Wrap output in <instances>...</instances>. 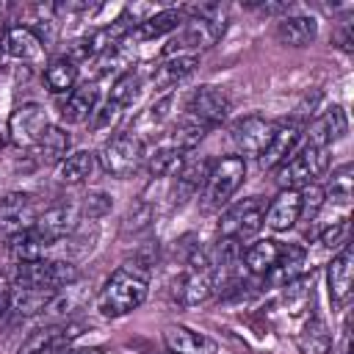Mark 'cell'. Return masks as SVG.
Masks as SVG:
<instances>
[{"label": "cell", "instance_id": "42", "mask_svg": "<svg viewBox=\"0 0 354 354\" xmlns=\"http://www.w3.org/2000/svg\"><path fill=\"white\" fill-rule=\"evenodd\" d=\"M346 235H348V221L340 218V221H332L329 227L321 230V243L324 246H346Z\"/></svg>", "mask_w": 354, "mask_h": 354}, {"label": "cell", "instance_id": "32", "mask_svg": "<svg viewBox=\"0 0 354 354\" xmlns=\"http://www.w3.org/2000/svg\"><path fill=\"white\" fill-rule=\"evenodd\" d=\"M279 246H282V243L274 241V238H260V241L249 243V246L243 249V254H241L246 271L254 274V277H266V274L271 271V266L277 263Z\"/></svg>", "mask_w": 354, "mask_h": 354}, {"label": "cell", "instance_id": "40", "mask_svg": "<svg viewBox=\"0 0 354 354\" xmlns=\"http://www.w3.org/2000/svg\"><path fill=\"white\" fill-rule=\"evenodd\" d=\"M324 194H329L337 205H348V202H351V166H340V169L332 174L329 188H326Z\"/></svg>", "mask_w": 354, "mask_h": 354}, {"label": "cell", "instance_id": "30", "mask_svg": "<svg viewBox=\"0 0 354 354\" xmlns=\"http://www.w3.org/2000/svg\"><path fill=\"white\" fill-rule=\"evenodd\" d=\"M69 147H72V136L64 127L50 124L44 130V136L39 138V144L33 147V152H36V160L39 163H55L58 166L69 155Z\"/></svg>", "mask_w": 354, "mask_h": 354}, {"label": "cell", "instance_id": "28", "mask_svg": "<svg viewBox=\"0 0 354 354\" xmlns=\"http://www.w3.org/2000/svg\"><path fill=\"white\" fill-rule=\"evenodd\" d=\"M53 243L44 241L33 227L30 230H22L17 235H8V254L14 263H33V260H41L47 257V249Z\"/></svg>", "mask_w": 354, "mask_h": 354}, {"label": "cell", "instance_id": "23", "mask_svg": "<svg viewBox=\"0 0 354 354\" xmlns=\"http://www.w3.org/2000/svg\"><path fill=\"white\" fill-rule=\"evenodd\" d=\"M97 111V86L94 83H83L77 88H72L61 105V122L66 124H83L94 116Z\"/></svg>", "mask_w": 354, "mask_h": 354}, {"label": "cell", "instance_id": "26", "mask_svg": "<svg viewBox=\"0 0 354 354\" xmlns=\"http://www.w3.org/2000/svg\"><path fill=\"white\" fill-rule=\"evenodd\" d=\"M94 163H97V155L91 149H75L55 166V177L64 185H80L91 177Z\"/></svg>", "mask_w": 354, "mask_h": 354}, {"label": "cell", "instance_id": "14", "mask_svg": "<svg viewBox=\"0 0 354 354\" xmlns=\"http://www.w3.org/2000/svg\"><path fill=\"white\" fill-rule=\"evenodd\" d=\"M80 324H72V321H61V324H50V326H44V329H39V332H33L25 343H22V348H19V354H61L64 348H69V343L80 335Z\"/></svg>", "mask_w": 354, "mask_h": 354}, {"label": "cell", "instance_id": "47", "mask_svg": "<svg viewBox=\"0 0 354 354\" xmlns=\"http://www.w3.org/2000/svg\"><path fill=\"white\" fill-rule=\"evenodd\" d=\"M6 144H8V130H6V124L0 122V149H3Z\"/></svg>", "mask_w": 354, "mask_h": 354}, {"label": "cell", "instance_id": "36", "mask_svg": "<svg viewBox=\"0 0 354 354\" xmlns=\"http://www.w3.org/2000/svg\"><path fill=\"white\" fill-rule=\"evenodd\" d=\"M141 86H144L141 72H138V69H124V72L113 80L108 100L116 102L119 108H130V105H136V100L141 97Z\"/></svg>", "mask_w": 354, "mask_h": 354}, {"label": "cell", "instance_id": "25", "mask_svg": "<svg viewBox=\"0 0 354 354\" xmlns=\"http://www.w3.org/2000/svg\"><path fill=\"white\" fill-rule=\"evenodd\" d=\"M318 36V22L313 17L296 14V17H282L277 22V39L288 47H307Z\"/></svg>", "mask_w": 354, "mask_h": 354}, {"label": "cell", "instance_id": "27", "mask_svg": "<svg viewBox=\"0 0 354 354\" xmlns=\"http://www.w3.org/2000/svg\"><path fill=\"white\" fill-rule=\"evenodd\" d=\"M58 290H50V288H19V285H11V293H8V310L14 315H36V313H44V307L50 304V299L55 296Z\"/></svg>", "mask_w": 354, "mask_h": 354}, {"label": "cell", "instance_id": "13", "mask_svg": "<svg viewBox=\"0 0 354 354\" xmlns=\"http://www.w3.org/2000/svg\"><path fill=\"white\" fill-rule=\"evenodd\" d=\"M39 205L30 194H19V191H11L0 199V230L6 235H17L22 230H30L39 218Z\"/></svg>", "mask_w": 354, "mask_h": 354}, {"label": "cell", "instance_id": "37", "mask_svg": "<svg viewBox=\"0 0 354 354\" xmlns=\"http://www.w3.org/2000/svg\"><path fill=\"white\" fill-rule=\"evenodd\" d=\"M80 304H83V288H80L77 279H75V282L64 285V288L50 299V304L44 307V313H50V315L55 318V324H61V321H66Z\"/></svg>", "mask_w": 354, "mask_h": 354}, {"label": "cell", "instance_id": "3", "mask_svg": "<svg viewBox=\"0 0 354 354\" xmlns=\"http://www.w3.org/2000/svg\"><path fill=\"white\" fill-rule=\"evenodd\" d=\"M329 163H332V155H329V149L326 147H301V149H296L279 169H274L277 171V185L279 188H304V185H313L326 169H329Z\"/></svg>", "mask_w": 354, "mask_h": 354}, {"label": "cell", "instance_id": "19", "mask_svg": "<svg viewBox=\"0 0 354 354\" xmlns=\"http://www.w3.org/2000/svg\"><path fill=\"white\" fill-rule=\"evenodd\" d=\"M163 346L169 348V354H216L213 337L183 324H169L163 329Z\"/></svg>", "mask_w": 354, "mask_h": 354}, {"label": "cell", "instance_id": "39", "mask_svg": "<svg viewBox=\"0 0 354 354\" xmlns=\"http://www.w3.org/2000/svg\"><path fill=\"white\" fill-rule=\"evenodd\" d=\"M324 202H326V194H324V188H321L318 183L299 188V218L315 221V216L321 213Z\"/></svg>", "mask_w": 354, "mask_h": 354}, {"label": "cell", "instance_id": "8", "mask_svg": "<svg viewBox=\"0 0 354 354\" xmlns=\"http://www.w3.org/2000/svg\"><path fill=\"white\" fill-rule=\"evenodd\" d=\"M210 293H213V266L207 263V257L202 252H194L185 263V271L174 279L171 296H174V301L194 307V304L205 301Z\"/></svg>", "mask_w": 354, "mask_h": 354}, {"label": "cell", "instance_id": "7", "mask_svg": "<svg viewBox=\"0 0 354 354\" xmlns=\"http://www.w3.org/2000/svg\"><path fill=\"white\" fill-rule=\"evenodd\" d=\"M77 279V268L72 263L64 260H33V263H17V274L11 285L19 288H50V290H61L64 285Z\"/></svg>", "mask_w": 354, "mask_h": 354}, {"label": "cell", "instance_id": "22", "mask_svg": "<svg viewBox=\"0 0 354 354\" xmlns=\"http://www.w3.org/2000/svg\"><path fill=\"white\" fill-rule=\"evenodd\" d=\"M185 14L183 8H160L155 11L152 17H147L144 22H138L127 39H136V41H152V39H160L166 33H174L180 25H183Z\"/></svg>", "mask_w": 354, "mask_h": 354}, {"label": "cell", "instance_id": "35", "mask_svg": "<svg viewBox=\"0 0 354 354\" xmlns=\"http://www.w3.org/2000/svg\"><path fill=\"white\" fill-rule=\"evenodd\" d=\"M207 133H210V130H207L205 124L194 122L191 116H183V119L171 127V133L166 136V141H163V144L174 147L180 155H185V152H191L194 147H199V141H202Z\"/></svg>", "mask_w": 354, "mask_h": 354}, {"label": "cell", "instance_id": "21", "mask_svg": "<svg viewBox=\"0 0 354 354\" xmlns=\"http://www.w3.org/2000/svg\"><path fill=\"white\" fill-rule=\"evenodd\" d=\"M299 221V191L296 188H279V194L268 202L263 224L271 232H288Z\"/></svg>", "mask_w": 354, "mask_h": 354}, {"label": "cell", "instance_id": "6", "mask_svg": "<svg viewBox=\"0 0 354 354\" xmlns=\"http://www.w3.org/2000/svg\"><path fill=\"white\" fill-rule=\"evenodd\" d=\"M266 207H268V199H263V196H246V199L230 205L218 218V235L224 241H235V243L243 238H252L263 227Z\"/></svg>", "mask_w": 354, "mask_h": 354}, {"label": "cell", "instance_id": "34", "mask_svg": "<svg viewBox=\"0 0 354 354\" xmlns=\"http://www.w3.org/2000/svg\"><path fill=\"white\" fill-rule=\"evenodd\" d=\"M313 304V274H301L299 279L282 285V307L288 315H301Z\"/></svg>", "mask_w": 354, "mask_h": 354}, {"label": "cell", "instance_id": "5", "mask_svg": "<svg viewBox=\"0 0 354 354\" xmlns=\"http://www.w3.org/2000/svg\"><path fill=\"white\" fill-rule=\"evenodd\" d=\"M97 158H100V166H102L105 174L124 180V177H130L141 166V160H144V141L136 133H116V136H111L102 144Z\"/></svg>", "mask_w": 354, "mask_h": 354}, {"label": "cell", "instance_id": "24", "mask_svg": "<svg viewBox=\"0 0 354 354\" xmlns=\"http://www.w3.org/2000/svg\"><path fill=\"white\" fill-rule=\"evenodd\" d=\"M199 66V55H169L152 69L155 88H171Z\"/></svg>", "mask_w": 354, "mask_h": 354}, {"label": "cell", "instance_id": "18", "mask_svg": "<svg viewBox=\"0 0 354 354\" xmlns=\"http://www.w3.org/2000/svg\"><path fill=\"white\" fill-rule=\"evenodd\" d=\"M75 224H77V207L75 205H53V207H44L39 213L33 230L55 246L58 241H64L75 230Z\"/></svg>", "mask_w": 354, "mask_h": 354}, {"label": "cell", "instance_id": "46", "mask_svg": "<svg viewBox=\"0 0 354 354\" xmlns=\"http://www.w3.org/2000/svg\"><path fill=\"white\" fill-rule=\"evenodd\" d=\"M61 354H102V348H97V346H86V348H64Z\"/></svg>", "mask_w": 354, "mask_h": 354}, {"label": "cell", "instance_id": "20", "mask_svg": "<svg viewBox=\"0 0 354 354\" xmlns=\"http://www.w3.org/2000/svg\"><path fill=\"white\" fill-rule=\"evenodd\" d=\"M304 266H307V249L301 243H282L279 254H277V263L266 274V282L274 285V288H282V285L299 279L304 274Z\"/></svg>", "mask_w": 354, "mask_h": 354}, {"label": "cell", "instance_id": "44", "mask_svg": "<svg viewBox=\"0 0 354 354\" xmlns=\"http://www.w3.org/2000/svg\"><path fill=\"white\" fill-rule=\"evenodd\" d=\"M169 108H171V97L166 94V97H160L158 102L149 105V111L141 116V122H152V124H158V122H163V119L169 116Z\"/></svg>", "mask_w": 354, "mask_h": 354}, {"label": "cell", "instance_id": "9", "mask_svg": "<svg viewBox=\"0 0 354 354\" xmlns=\"http://www.w3.org/2000/svg\"><path fill=\"white\" fill-rule=\"evenodd\" d=\"M50 127V119H47V111L39 105V102H22L11 111L8 122H6V130H8V141L14 147H25V149H33L39 144V138L44 136V130Z\"/></svg>", "mask_w": 354, "mask_h": 354}, {"label": "cell", "instance_id": "15", "mask_svg": "<svg viewBox=\"0 0 354 354\" xmlns=\"http://www.w3.org/2000/svg\"><path fill=\"white\" fill-rule=\"evenodd\" d=\"M3 50L22 64H41L44 61V41L39 39V33L30 25H11L3 33Z\"/></svg>", "mask_w": 354, "mask_h": 354}, {"label": "cell", "instance_id": "1", "mask_svg": "<svg viewBox=\"0 0 354 354\" xmlns=\"http://www.w3.org/2000/svg\"><path fill=\"white\" fill-rule=\"evenodd\" d=\"M147 290H149L147 266L124 263L100 288V293H97V310L105 318H122V315L133 313L147 299Z\"/></svg>", "mask_w": 354, "mask_h": 354}, {"label": "cell", "instance_id": "33", "mask_svg": "<svg viewBox=\"0 0 354 354\" xmlns=\"http://www.w3.org/2000/svg\"><path fill=\"white\" fill-rule=\"evenodd\" d=\"M75 83H77V66L66 55L53 58L44 66V86H47V91H53V94H69L75 88Z\"/></svg>", "mask_w": 354, "mask_h": 354}, {"label": "cell", "instance_id": "43", "mask_svg": "<svg viewBox=\"0 0 354 354\" xmlns=\"http://www.w3.org/2000/svg\"><path fill=\"white\" fill-rule=\"evenodd\" d=\"M108 210H111V196L102 194V191L88 194L86 202H83V213H86L88 218H100V216H105Z\"/></svg>", "mask_w": 354, "mask_h": 354}, {"label": "cell", "instance_id": "12", "mask_svg": "<svg viewBox=\"0 0 354 354\" xmlns=\"http://www.w3.org/2000/svg\"><path fill=\"white\" fill-rule=\"evenodd\" d=\"M301 138H304V124H301L299 119H288V122L274 124V133H271L266 149H263L260 158H257V160H260V169H266V171L279 169V166L299 149Z\"/></svg>", "mask_w": 354, "mask_h": 354}, {"label": "cell", "instance_id": "11", "mask_svg": "<svg viewBox=\"0 0 354 354\" xmlns=\"http://www.w3.org/2000/svg\"><path fill=\"white\" fill-rule=\"evenodd\" d=\"M274 133V124L268 119H263L260 113H249V116H241L232 122L230 127V138H232V147L238 152V158H260V152L266 149L268 138Z\"/></svg>", "mask_w": 354, "mask_h": 354}, {"label": "cell", "instance_id": "41", "mask_svg": "<svg viewBox=\"0 0 354 354\" xmlns=\"http://www.w3.org/2000/svg\"><path fill=\"white\" fill-rule=\"evenodd\" d=\"M122 111L124 108H119L116 102H105L102 108H97L94 111V116H91V124H94V130H108V127H113L116 122H119V116H122Z\"/></svg>", "mask_w": 354, "mask_h": 354}, {"label": "cell", "instance_id": "31", "mask_svg": "<svg viewBox=\"0 0 354 354\" xmlns=\"http://www.w3.org/2000/svg\"><path fill=\"white\" fill-rule=\"evenodd\" d=\"M207 171H210V160L207 158H188V160H183L180 169H177V191H174V196H180V202L194 196L199 188H205Z\"/></svg>", "mask_w": 354, "mask_h": 354}, {"label": "cell", "instance_id": "45", "mask_svg": "<svg viewBox=\"0 0 354 354\" xmlns=\"http://www.w3.org/2000/svg\"><path fill=\"white\" fill-rule=\"evenodd\" d=\"M8 293H11V282L6 274H0V315L8 310Z\"/></svg>", "mask_w": 354, "mask_h": 354}, {"label": "cell", "instance_id": "38", "mask_svg": "<svg viewBox=\"0 0 354 354\" xmlns=\"http://www.w3.org/2000/svg\"><path fill=\"white\" fill-rule=\"evenodd\" d=\"M183 158L185 155H180L174 147H169V144H160L158 149H155V155L149 158V174L152 177H169L171 171H177L180 169V163H183Z\"/></svg>", "mask_w": 354, "mask_h": 354}, {"label": "cell", "instance_id": "4", "mask_svg": "<svg viewBox=\"0 0 354 354\" xmlns=\"http://www.w3.org/2000/svg\"><path fill=\"white\" fill-rule=\"evenodd\" d=\"M246 180V160L238 158V155H227V158H218L216 163H210V171H207V180H205V207L207 210H216L221 205L230 202V196L243 185Z\"/></svg>", "mask_w": 354, "mask_h": 354}, {"label": "cell", "instance_id": "10", "mask_svg": "<svg viewBox=\"0 0 354 354\" xmlns=\"http://www.w3.org/2000/svg\"><path fill=\"white\" fill-rule=\"evenodd\" d=\"M230 111H232V102L218 86H199L188 97V105H185V116L205 124L207 130L218 127L230 116Z\"/></svg>", "mask_w": 354, "mask_h": 354}, {"label": "cell", "instance_id": "16", "mask_svg": "<svg viewBox=\"0 0 354 354\" xmlns=\"http://www.w3.org/2000/svg\"><path fill=\"white\" fill-rule=\"evenodd\" d=\"M304 133H307V144L310 147H326L329 149L332 144H337L340 138H346V133H348V116H346V111L340 105H332L318 119H313L304 127Z\"/></svg>", "mask_w": 354, "mask_h": 354}, {"label": "cell", "instance_id": "2", "mask_svg": "<svg viewBox=\"0 0 354 354\" xmlns=\"http://www.w3.org/2000/svg\"><path fill=\"white\" fill-rule=\"evenodd\" d=\"M224 33V17H191L185 14L183 25L171 33L163 47V58L169 55H196L199 50L213 47Z\"/></svg>", "mask_w": 354, "mask_h": 354}, {"label": "cell", "instance_id": "17", "mask_svg": "<svg viewBox=\"0 0 354 354\" xmlns=\"http://www.w3.org/2000/svg\"><path fill=\"white\" fill-rule=\"evenodd\" d=\"M351 285H354V252L351 246H340V252L332 257V263L326 266V288H329V299L335 304H346L351 296Z\"/></svg>", "mask_w": 354, "mask_h": 354}, {"label": "cell", "instance_id": "29", "mask_svg": "<svg viewBox=\"0 0 354 354\" xmlns=\"http://www.w3.org/2000/svg\"><path fill=\"white\" fill-rule=\"evenodd\" d=\"M296 348L301 354H329L332 351V332L324 318L313 315L299 332H296Z\"/></svg>", "mask_w": 354, "mask_h": 354}]
</instances>
